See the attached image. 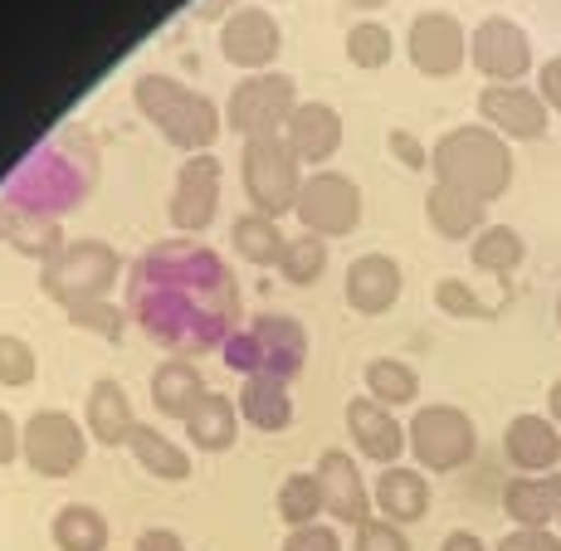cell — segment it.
Here are the masks:
<instances>
[{
	"mask_svg": "<svg viewBox=\"0 0 561 551\" xmlns=\"http://www.w3.org/2000/svg\"><path fill=\"white\" fill-rule=\"evenodd\" d=\"M430 167H435V181H445V186H455L483 205L508 196V186H513L508 137H499L489 123L449 127L435 142V151H430Z\"/></svg>",
	"mask_w": 561,
	"mask_h": 551,
	"instance_id": "obj_1",
	"label": "cell"
},
{
	"mask_svg": "<svg viewBox=\"0 0 561 551\" xmlns=\"http://www.w3.org/2000/svg\"><path fill=\"white\" fill-rule=\"evenodd\" d=\"M133 99L147 117L161 127V137L186 151H201L220 137V107H215L205 93L186 89L181 79H167V73H142L133 83Z\"/></svg>",
	"mask_w": 561,
	"mask_h": 551,
	"instance_id": "obj_2",
	"label": "cell"
},
{
	"mask_svg": "<svg viewBox=\"0 0 561 551\" xmlns=\"http://www.w3.org/2000/svg\"><path fill=\"white\" fill-rule=\"evenodd\" d=\"M117 268H123V259H117L113 244L73 240V244H64L54 259H45V268H39V288H45L59 308H79V302L107 298Z\"/></svg>",
	"mask_w": 561,
	"mask_h": 551,
	"instance_id": "obj_3",
	"label": "cell"
},
{
	"mask_svg": "<svg viewBox=\"0 0 561 551\" xmlns=\"http://www.w3.org/2000/svg\"><path fill=\"white\" fill-rule=\"evenodd\" d=\"M225 361H230L234 371H244V381H250V376L294 381L308 361V332L298 328L294 318H254L250 332H240V337L225 347Z\"/></svg>",
	"mask_w": 561,
	"mask_h": 551,
	"instance_id": "obj_4",
	"label": "cell"
},
{
	"mask_svg": "<svg viewBox=\"0 0 561 551\" xmlns=\"http://www.w3.org/2000/svg\"><path fill=\"white\" fill-rule=\"evenodd\" d=\"M405 439L425 473H455L479 449V429L459 405H420L405 425Z\"/></svg>",
	"mask_w": 561,
	"mask_h": 551,
	"instance_id": "obj_5",
	"label": "cell"
},
{
	"mask_svg": "<svg viewBox=\"0 0 561 551\" xmlns=\"http://www.w3.org/2000/svg\"><path fill=\"white\" fill-rule=\"evenodd\" d=\"M244 191H250L254 210L259 215H284L298 205V191H304V161H298V151L288 147V137H254V142H244Z\"/></svg>",
	"mask_w": 561,
	"mask_h": 551,
	"instance_id": "obj_6",
	"label": "cell"
},
{
	"mask_svg": "<svg viewBox=\"0 0 561 551\" xmlns=\"http://www.w3.org/2000/svg\"><path fill=\"white\" fill-rule=\"evenodd\" d=\"M298 113V89L288 73H250L234 83L230 107H225V127L240 133L244 142L254 137H278L288 127V117Z\"/></svg>",
	"mask_w": 561,
	"mask_h": 551,
	"instance_id": "obj_7",
	"label": "cell"
},
{
	"mask_svg": "<svg viewBox=\"0 0 561 551\" xmlns=\"http://www.w3.org/2000/svg\"><path fill=\"white\" fill-rule=\"evenodd\" d=\"M83 454H89V435L64 410H35L25 420V429H20V459L39 479H69V473H79Z\"/></svg>",
	"mask_w": 561,
	"mask_h": 551,
	"instance_id": "obj_8",
	"label": "cell"
},
{
	"mask_svg": "<svg viewBox=\"0 0 561 551\" xmlns=\"http://www.w3.org/2000/svg\"><path fill=\"white\" fill-rule=\"evenodd\" d=\"M294 210L308 234L337 240V234H352L362 225V191H357V181L342 176V171H312V176H304V191H298Z\"/></svg>",
	"mask_w": 561,
	"mask_h": 551,
	"instance_id": "obj_9",
	"label": "cell"
},
{
	"mask_svg": "<svg viewBox=\"0 0 561 551\" xmlns=\"http://www.w3.org/2000/svg\"><path fill=\"white\" fill-rule=\"evenodd\" d=\"M469 64L489 83H523V73L533 69V39H527V30L517 20L489 15L469 35Z\"/></svg>",
	"mask_w": 561,
	"mask_h": 551,
	"instance_id": "obj_10",
	"label": "cell"
},
{
	"mask_svg": "<svg viewBox=\"0 0 561 551\" xmlns=\"http://www.w3.org/2000/svg\"><path fill=\"white\" fill-rule=\"evenodd\" d=\"M410 64H415L425 79H449L469 64V35L449 10H420L410 20V35H405Z\"/></svg>",
	"mask_w": 561,
	"mask_h": 551,
	"instance_id": "obj_11",
	"label": "cell"
},
{
	"mask_svg": "<svg viewBox=\"0 0 561 551\" xmlns=\"http://www.w3.org/2000/svg\"><path fill=\"white\" fill-rule=\"evenodd\" d=\"M479 117L499 137L537 142V137H547L552 107L542 103V93H537V89H527V83H489V89L479 93Z\"/></svg>",
	"mask_w": 561,
	"mask_h": 551,
	"instance_id": "obj_12",
	"label": "cell"
},
{
	"mask_svg": "<svg viewBox=\"0 0 561 551\" xmlns=\"http://www.w3.org/2000/svg\"><path fill=\"white\" fill-rule=\"evenodd\" d=\"M215 210H220V161L210 151L191 157L176 171V191H171V225L181 234H201L210 230Z\"/></svg>",
	"mask_w": 561,
	"mask_h": 551,
	"instance_id": "obj_13",
	"label": "cell"
},
{
	"mask_svg": "<svg viewBox=\"0 0 561 551\" xmlns=\"http://www.w3.org/2000/svg\"><path fill=\"white\" fill-rule=\"evenodd\" d=\"M318 483H322V503H328V517L342 527H362L371 523V489L362 483V469L347 449H322L318 454Z\"/></svg>",
	"mask_w": 561,
	"mask_h": 551,
	"instance_id": "obj_14",
	"label": "cell"
},
{
	"mask_svg": "<svg viewBox=\"0 0 561 551\" xmlns=\"http://www.w3.org/2000/svg\"><path fill=\"white\" fill-rule=\"evenodd\" d=\"M278 45H284L278 20L268 15L264 5L230 10V15H225V25H220V54L230 64H240V69H259V73H264L268 64L278 59Z\"/></svg>",
	"mask_w": 561,
	"mask_h": 551,
	"instance_id": "obj_15",
	"label": "cell"
},
{
	"mask_svg": "<svg viewBox=\"0 0 561 551\" xmlns=\"http://www.w3.org/2000/svg\"><path fill=\"white\" fill-rule=\"evenodd\" d=\"M347 429H352V445H357L371 463H381V469H391V463L410 449L405 425L381 401H371V395H352L347 401Z\"/></svg>",
	"mask_w": 561,
	"mask_h": 551,
	"instance_id": "obj_16",
	"label": "cell"
},
{
	"mask_svg": "<svg viewBox=\"0 0 561 551\" xmlns=\"http://www.w3.org/2000/svg\"><path fill=\"white\" fill-rule=\"evenodd\" d=\"M503 459L517 473H557L561 463V429L552 415H513L503 429Z\"/></svg>",
	"mask_w": 561,
	"mask_h": 551,
	"instance_id": "obj_17",
	"label": "cell"
},
{
	"mask_svg": "<svg viewBox=\"0 0 561 551\" xmlns=\"http://www.w3.org/2000/svg\"><path fill=\"white\" fill-rule=\"evenodd\" d=\"M401 264H396L391 254H362L352 259L347 268V302L352 312H362V318H381V312L396 308V298H401Z\"/></svg>",
	"mask_w": 561,
	"mask_h": 551,
	"instance_id": "obj_18",
	"label": "cell"
},
{
	"mask_svg": "<svg viewBox=\"0 0 561 551\" xmlns=\"http://www.w3.org/2000/svg\"><path fill=\"white\" fill-rule=\"evenodd\" d=\"M503 513L517 527H552L561 517V473H517L503 483Z\"/></svg>",
	"mask_w": 561,
	"mask_h": 551,
	"instance_id": "obj_19",
	"label": "cell"
},
{
	"mask_svg": "<svg viewBox=\"0 0 561 551\" xmlns=\"http://www.w3.org/2000/svg\"><path fill=\"white\" fill-rule=\"evenodd\" d=\"M371 503L381 507V517H386V523H396V527L420 523V517L430 513V479H425V469H405V463L381 469V479H376V489H371Z\"/></svg>",
	"mask_w": 561,
	"mask_h": 551,
	"instance_id": "obj_20",
	"label": "cell"
},
{
	"mask_svg": "<svg viewBox=\"0 0 561 551\" xmlns=\"http://www.w3.org/2000/svg\"><path fill=\"white\" fill-rule=\"evenodd\" d=\"M83 420H89V435L99 439V445H107V449H117V445H133V435H137L133 401H127V391L113 381V376H103V381H93L89 405H83Z\"/></svg>",
	"mask_w": 561,
	"mask_h": 551,
	"instance_id": "obj_21",
	"label": "cell"
},
{
	"mask_svg": "<svg viewBox=\"0 0 561 551\" xmlns=\"http://www.w3.org/2000/svg\"><path fill=\"white\" fill-rule=\"evenodd\" d=\"M284 137H288V147L298 151V161L318 167V161H328L332 151L342 147V117H337V107H328V103H298Z\"/></svg>",
	"mask_w": 561,
	"mask_h": 551,
	"instance_id": "obj_22",
	"label": "cell"
},
{
	"mask_svg": "<svg viewBox=\"0 0 561 551\" xmlns=\"http://www.w3.org/2000/svg\"><path fill=\"white\" fill-rule=\"evenodd\" d=\"M205 395H210L205 391V376L186 361V356H171V361H161L152 371V405L167 420H181V425H186V415L205 401Z\"/></svg>",
	"mask_w": 561,
	"mask_h": 551,
	"instance_id": "obj_23",
	"label": "cell"
},
{
	"mask_svg": "<svg viewBox=\"0 0 561 551\" xmlns=\"http://www.w3.org/2000/svg\"><path fill=\"white\" fill-rule=\"evenodd\" d=\"M240 420H250L259 435H284L294 425V395H288V381H274V376H250L240 391Z\"/></svg>",
	"mask_w": 561,
	"mask_h": 551,
	"instance_id": "obj_24",
	"label": "cell"
},
{
	"mask_svg": "<svg viewBox=\"0 0 561 551\" xmlns=\"http://www.w3.org/2000/svg\"><path fill=\"white\" fill-rule=\"evenodd\" d=\"M234 435H240V405L230 401V395L210 391L205 401L186 415V439L205 454H225L234 445Z\"/></svg>",
	"mask_w": 561,
	"mask_h": 551,
	"instance_id": "obj_25",
	"label": "cell"
},
{
	"mask_svg": "<svg viewBox=\"0 0 561 551\" xmlns=\"http://www.w3.org/2000/svg\"><path fill=\"white\" fill-rule=\"evenodd\" d=\"M425 215H430V225H435V234H445V240H469V234L483 230V200L463 196V191L445 186V181L430 186Z\"/></svg>",
	"mask_w": 561,
	"mask_h": 551,
	"instance_id": "obj_26",
	"label": "cell"
},
{
	"mask_svg": "<svg viewBox=\"0 0 561 551\" xmlns=\"http://www.w3.org/2000/svg\"><path fill=\"white\" fill-rule=\"evenodd\" d=\"M127 449H133L137 469L152 473V479H161V483H186L191 479L186 449H181L176 439H167L161 429H152V425H137V435H133V445Z\"/></svg>",
	"mask_w": 561,
	"mask_h": 551,
	"instance_id": "obj_27",
	"label": "cell"
},
{
	"mask_svg": "<svg viewBox=\"0 0 561 551\" xmlns=\"http://www.w3.org/2000/svg\"><path fill=\"white\" fill-rule=\"evenodd\" d=\"M49 537H54V547L59 551H107V537L113 532H107V517L99 513V507L69 503V507L54 513Z\"/></svg>",
	"mask_w": 561,
	"mask_h": 551,
	"instance_id": "obj_28",
	"label": "cell"
},
{
	"mask_svg": "<svg viewBox=\"0 0 561 551\" xmlns=\"http://www.w3.org/2000/svg\"><path fill=\"white\" fill-rule=\"evenodd\" d=\"M473 264L483 268V274H493V278H508L523 268V259H527V244H523V234L513 230V225H483L479 234H473Z\"/></svg>",
	"mask_w": 561,
	"mask_h": 551,
	"instance_id": "obj_29",
	"label": "cell"
},
{
	"mask_svg": "<svg viewBox=\"0 0 561 551\" xmlns=\"http://www.w3.org/2000/svg\"><path fill=\"white\" fill-rule=\"evenodd\" d=\"M366 395L381 401L386 410L410 405L420 395V376L410 371L405 361H396V356H371V361H366Z\"/></svg>",
	"mask_w": 561,
	"mask_h": 551,
	"instance_id": "obj_30",
	"label": "cell"
},
{
	"mask_svg": "<svg viewBox=\"0 0 561 551\" xmlns=\"http://www.w3.org/2000/svg\"><path fill=\"white\" fill-rule=\"evenodd\" d=\"M230 240H234V254H244L250 264H274V268H278V259H284V250H288V240L278 234V225L268 220V215H259V210L234 220Z\"/></svg>",
	"mask_w": 561,
	"mask_h": 551,
	"instance_id": "obj_31",
	"label": "cell"
},
{
	"mask_svg": "<svg viewBox=\"0 0 561 551\" xmlns=\"http://www.w3.org/2000/svg\"><path fill=\"white\" fill-rule=\"evenodd\" d=\"M318 513H328L318 473H288V479L278 483V517H284L288 527H308V523H318Z\"/></svg>",
	"mask_w": 561,
	"mask_h": 551,
	"instance_id": "obj_32",
	"label": "cell"
},
{
	"mask_svg": "<svg viewBox=\"0 0 561 551\" xmlns=\"http://www.w3.org/2000/svg\"><path fill=\"white\" fill-rule=\"evenodd\" d=\"M391 49H396V39L381 20H357V25L347 30V59L357 64V69H386Z\"/></svg>",
	"mask_w": 561,
	"mask_h": 551,
	"instance_id": "obj_33",
	"label": "cell"
},
{
	"mask_svg": "<svg viewBox=\"0 0 561 551\" xmlns=\"http://www.w3.org/2000/svg\"><path fill=\"white\" fill-rule=\"evenodd\" d=\"M322 268H328V244L318 240V234H298V240H288L284 259H278V274L288 278V284H318Z\"/></svg>",
	"mask_w": 561,
	"mask_h": 551,
	"instance_id": "obj_34",
	"label": "cell"
},
{
	"mask_svg": "<svg viewBox=\"0 0 561 551\" xmlns=\"http://www.w3.org/2000/svg\"><path fill=\"white\" fill-rule=\"evenodd\" d=\"M69 312V322H79V328H89L93 337H107V342H117L123 337V308H113L107 298H99V302H79V308H64Z\"/></svg>",
	"mask_w": 561,
	"mask_h": 551,
	"instance_id": "obj_35",
	"label": "cell"
},
{
	"mask_svg": "<svg viewBox=\"0 0 561 551\" xmlns=\"http://www.w3.org/2000/svg\"><path fill=\"white\" fill-rule=\"evenodd\" d=\"M435 302L449 312V318H493V308L473 294L463 278H439V284H435Z\"/></svg>",
	"mask_w": 561,
	"mask_h": 551,
	"instance_id": "obj_36",
	"label": "cell"
},
{
	"mask_svg": "<svg viewBox=\"0 0 561 551\" xmlns=\"http://www.w3.org/2000/svg\"><path fill=\"white\" fill-rule=\"evenodd\" d=\"M35 381V352H30V342H20V337H0V386H30Z\"/></svg>",
	"mask_w": 561,
	"mask_h": 551,
	"instance_id": "obj_37",
	"label": "cell"
},
{
	"mask_svg": "<svg viewBox=\"0 0 561 551\" xmlns=\"http://www.w3.org/2000/svg\"><path fill=\"white\" fill-rule=\"evenodd\" d=\"M352 547H357V551H410V537L396 523H386V517H371V523L357 527Z\"/></svg>",
	"mask_w": 561,
	"mask_h": 551,
	"instance_id": "obj_38",
	"label": "cell"
},
{
	"mask_svg": "<svg viewBox=\"0 0 561 551\" xmlns=\"http://www.w3.org/2000/svg\"><path fill=\"white\" fill-rule=\"evenodd\" d=\"M284 551H342V537H337V527H328V523H308V527L288 532Z\"/></svg>",
	"mask_w": 561,
	"mask_h": 551,
	"instance_id": "obj_39",
	"label": "cell"
},
{
	"mask_svg": "<svg viewBox=\"0 0 561 551\" xmlns=\"http://www.w3.org/2000/svg\"><path fill=\"white\" fill-rule=\"evenodd\" d=\"M499 551H561V537L547 527H513L499 542Z\"/></svg>",
	"mask_w": 561,
	"mask_h": 551,
	"instance_id": "obj_40",
	"label": "cell"
},
{
	"mask_svg": "<svg viewBox=\"0 0 561 551\" xmlns=\"http://www.w3.org/2000/svg\"><path fill=\"white\" fill-rule=\"evenodd\" d=\"M537 93H542V103L561 113V54L552 59H542V69H537Z\"/></svg>",
	"mask_w": 561,
	"mask_h": 551,
	"instance_id": "obj_41",
	"label": "cell"
},
{
	"mask_svg": "<svg viewBox=\"0 0 561 551\" xmlns=\"http://www.w3.org/2000/svg\"><path fill=\"white\" fill-rule=\"evenodd\" d=\"M391 151H396V157H401V161H405V167H410V171L430 167V151H425V147H420V142H415V137H410V133H405V127H396V133H391Z\"/></svg>",
	"mask_w": 561,
	"mask_h": 551,
	"instance_id": "obj_42",
	"label": "cell"
},
{
	"mask_svg": "<svg viewBox=\"0 0 561 551\" xmlns=\"http://www.w3.org/2000/svg\"><path fill=\"white\" fill-rule=\"evenodd\" d=\"M15 459H20V425L10 420V410H0V469Z\"/></svg>",
	"mask_w": 561,
	"mask_h": 551,
	"instance_id": "obj_43",
	"label": "cell"
},
{
	"mask_svg": "<svg viewBox=\"0 0 561 551\" xmlns=\"http://www.w3.org/2000/svg\"><path fill=\"white\" fill-rule=\"evenodd\" d=\"M133 551H186V547H181V537L171 532V527H147Z\"/></svg>",
	"mask_w": 561,
	"mask_h": 551,
	"instance_id": "obj_44",
	"label": "cell"
},
{
	"mask_svg": "<svg viewBox=\"0 0 561 551\" xmlns=\"http://www.w3.org/2000/svg\"><path fill=\"white\" fill-rule=\"evenodd\" d=\"M439 551H489V547H483V537H479V532L459 527V532H449V537H445V547H439Z\"/></svg>",
	"mask_w": 561,
	"mask_h": 551,
	"instance_id": "obj_45",
	"label": "cell"
},
{
	"mask_svg": "<svg viewBox=\"0 0 561 551\" xmlns=\"http://www.w3.org/2000/svg\"><path fill=\"white\" fill-rule=\"evenodd\" d=\"M547 415L557 420V429H561V376L552 381V391H547Z\"/></svg>",
	"mask_w": 561,
	"mask_h": 551,
	"instance_id": "obj_46",
	"label": "cell"
},
{
	"mask_svg": "<svg viewBox=\"0 0 561 551\" xmlns=\"http://www.w3.org/2000/svg\"><path fill=\"white\" fill-rule=\"evenodd\" d=\"M347 5H357V10H381V5H391V0H347Z\"/></svg>",
	"mask_w": 561,
	"mask_h": 551,
	"instance_id": "obj_47",
	"label": "cell"
},
{
	"mask_svg": "<svg viewBox=\"0 0 561 551\" xmlns=\"http://www.w3.org/2000/svg\"><path fill=\"white\" fill-rule=\"evenodd\" d=\"M557 328H561V298H557Z\"/></svg>",
	"mask_w": 561,
	"mask_h": 551,
	"instance_id": "obj_48",
	"label": "cell"
},
{
	"mask_svg": "<svg viewBox=\"0 0 561 551\" xmlns=\"http://www.w3.org/2000/svg\"><path fill=\"white\" fill-rule=\"evenodd\" d=\"M557 523H561V517H557Z\"/></svg>",
	"mask_w": 561,
	"mask_h": 551,
	"instance_id": "obj_49",
	"label": "cell"
}]
</instances>
